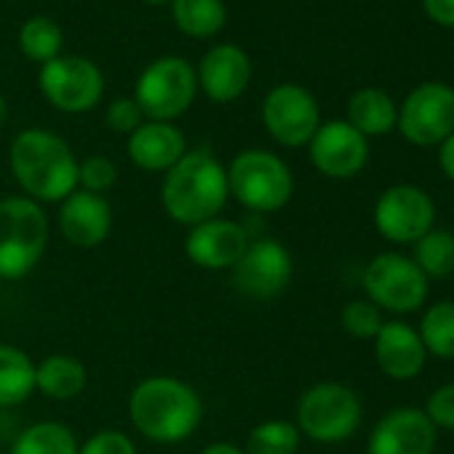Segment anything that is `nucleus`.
<instances>
[{
	"mask_svg": "<svg viewBox=\"0 0 454 454\" xmlns=\"http://www.w3.org/2000/svg\"><path fill=\"white\" fill-rule=\"evenodd\" d=\"M9 166L27 198L62 203L78 190V158L73 147L49 129H25L14 137Z\"/></svg>",
	"mask_w": 454,
	"mask_h": 454,
	"instance_id": "obj_1",
	"label": "nucleus"
},
{
	"mask_svg": "<svg viewBox=\"0 0 454 454\" xmlns=\"http://www.w3.org/2000/svg\"><path fill=\"white\" fill-rule=\"evenodd\" d=\"M227 198H231L227 166L206 147L187 150L163 174L160 203L176 224L195 227L219 216Z\"/></svg>",
	"mask_w": 454,
	"mask_h": 454,
	"instance_id": "obj_2",
	"label": "nucleus"
},
{
	"mask_svg": "<svg viewBox=\"0 0 454 454\" xmlns=\"http://www.w3.org/2000/svg\"><path fill=\"white\" fill-rule=\"evenodd\" d=\"M129 419L147 441L179 443L198 430L203 419V401L190 382L155 374L145 377L131 390Z\"/></svg>",
	"mask_w": 454,
	"mask_h": 454,
	"instance_id": "obj_3",
	"label": "nucleus"
},
{
	"mask_svg": "<svg viewBox=\"0 0 454 454\" xmlns=\"http://www.w3.org/2000/svg\"><path fill=\"white\" fill-rule=\"evenodd\" d=\"M51 224L41 203L27 195L0 200V281H20L30 276L46 249Z\"/></svg>",
	"mask_w": 454,
	"mask_h": 454,
	"instance_id": "obj_4",
	"label": "nucleus"
},
{
	"mask_svg": "<svg viewBox=\"0 0 454 454\" xmlns=\"http://www.w3.org/2000/svg\"><path fill=\"white\" fill-rule=\"evenodd\" d=\"M227 187L244 208L254 214L281 211L294 195V174L284 158L270 150H241L227 166Z\"/></svg>",
	"mask_w": 454,
	"mask_h": 454,
	"instance_id": "obj_5",
	"label": "nucleus"
},
{
	"mask_svg": "<svg viewBox=\"0 0 454 454\" xmlns=\"http://www.w3.org/2000/svg\"><path fill=\"white\" fill-rule=\"evenodd\" d=\"M294 425L318 443H340L361 425V398L342 382H316L300 395Z\"/></svg>",
	"mask_w": 454,
	"mask_h": 454,
	"instance_id": "obj_6",
	"label": "nucleus"
},
{
	"mask_svg": "<svg viewBox=\"0 0 454 454\" xmlns=\"http://www.w3.org/2000/svg\"><path fill=\"white\" fill-rule=\"evenodd\" d=\"M198 94L195 67L182 57H160L150 62L134 89V102L147 121L171 123L184 115Z\"/></svg>",
	"mask_w": 454,
	"mask_h": 454,
	"instance_id": "obj_7",
	"label": "nucleus"
},
{
	"mask_svg": "<svg viewBox=\"0 0 454 454\" xmlns=\"http://www.w3.org/2000/svg\"><path fill=\"white\" fill-rule=\"evenodd\" d=\"M364 292L366 300L374 302L380 310L390 313H414L425 305L430 281L425 273L398 252L377 254L364 270Z\"/></svg>",
	"mask_w": 454,
	"mask_h": 454,
	"instance_id": "obj_8",
	"label": "nucleus"
},
{
	"mask_svg": "<svg viewBox=\"0 0 454 454\" xmlns=\"http://www.w3.org/2000/svg\"><path fill=\"white\" fill-rule=\"evenodd\" d=\"M41 94L62 113L78 115L89 113L99 105L105 94V78L102 70L75 54H59L57 59L41 65L38 73Z\"/></svg>",
	"mask_w": 454,
	"mask_h": 454,
	"instance_id": "obj_9",
	"label": "nucleus"
},
{
	"mask_svg": "<svg viewBox=\"0 0 454 454\" xmlns=\"http://www.w3.org/2000/svg\"><path fill=\"white\" fill-rule=\"evenodd\" d=\"M294 276V260L289 249L273 239L249 241L244 257L231 270V281L247 300L268 302L286 292Z\"/></svg>",
	"mask_w": 454,
	"mask_h": 454,
	"instance_id": "obj_10",
	"label": "nucleus"
},
{
	"mask_svg": "<svg viewBox=\"0 0 454 454\" xmlns=\"http://www.w3.org/2000/svg\"><path fill=\"white\" fill-rule=\"evenodd\" d=\"M433 198L414 184H393L374 203V227L390 244H414L433 231Z\"/></svg>",
	"mask_w": 454,
	"mask_h": 454,
	"instance_id": "obj_11",
	"label": "nucleus"
},
{
	"mask_svg": "<svg viewBox=\"0 0 454 454\" xmlns=\"http://www.w3.org/2000/svg\"><path fill=\"white\" fill-rule=\"evenodd\" d=\"M262 123L278 145L302 147L310 145L313 134L318 131L321 110L308 89L297 83H281L270 89L262 102Z\"/></svg>",
	"mask_w": 454,
	"mask_h": 454,
	"instance_id": "obj_12",
	"label": "nucleus"
},
{
	"mask_svg": "<svg viewBox=\"0 0 454 454\" xmlns=\"http://www.w3.org/2000/svg\"><path fill=\"white\" fill-rule=\"evenodd\" d=\"M398 129L417 147L449 139L454 134V89L443 83L417 86L398 113Z\"/></svg>",
	"mask_w": 454,
	"mask_h": 454,
	"instance_id": "obj_13",
	"label": "nucleus"
},
{
	"mask_svg": "<svg viewBox=\"0 0 454 454\" xmlns=\"http://www.w3.org/2000/svg\"><path fill=\"white\" fill-rule=\"evenodd\" d=\"M249 241L252 239L244 224L214 216L190 227L184 239V254L195 268L203 270H233L244 257Z\"/></svg>",
	"mask_w": 454,
	"mask_h": 454,
	"instance_id": "obj_14",
	"label": "nucleus"
},
{
	"mask_svg": "<svg viewBox=\"0 0 454 454\" xmlns=\"http://www.w3.org/2000/svg\"><path fill=\"white\" fill-rule=\"evenodd\" d=\"M310 160L329 179H350L366 166L369 142L348 121H329L310 139Z\"/></svg>",
	"mask_w": 454,
	"mask_h": 454,
	"instance_id": "obj_15",
	"label": "nucleus"
},
{
	"mask_svg": "<svg viewBox=\"0 0 454 454\" xmlns=\"http://www.w3.org/2000/svg\"><path fill=\"white\" fill-rule=\"evenodd\" d=\"M57 227L70 247L97 249L113 233V206L105 195L78 187L59 203Z\"/></svg>",
	"mask_w": 454,
	"mask_h": 454,
	"instance_id": "obj_16",
	"label": "nucleus"
},
{
	"mask_svg": "<svg viewBox=\"0 0 454 454\" xmlns=\"http://www.w3.org/2000/svg\"><path fill=\"white\" fill-rule=\"evenodd\" d=\"M435 433L422 409L401 406L372 427L366 454H433Z\"/></svg>",
	"mask_w": 454,
	"mask_h": 454,
	"instance_id": "obj_17",
	"label": "nucleus"
},
{
	"mask_svg": "<svg viewBox=\"0 0 454 454\" xmlns=\"http://www.w3.org/2000/svg\"><path fill=\"white\" fill-rule=\"evenodd\" d=\"M198 89L216 105L236 102L252 81V59L236 43H219L198 65Z\"/></svg>",
	"mask_w": 454,
	"mask_h": 454,
	"instance_id": "obj_18",
	"label": "nucleus"
},
{
	"mask_svg": "<svg viewBox=\"0 0 454 454\" xmlns=\"http://www.w3.org/2000/svg\"><path fill=\"white\" fill-rule=\"evenodd\" d=\"M126 153L137 168L150 174H166L187 153V139L174 123L145 121L134 134H129Z\"/></svg>",
	"mask_w": 454,
	"mask_h": 454,
	"instance_id": "obj_19",
	"label": "nucleus"
},
{
	"mask_svg": "<svg viewBox=\"0 0 454 454\" xmlns=\"http://www.w3.org/2000/svg\"><path fill=\"white\" fill-rule=\"evenodd\" d=\"M374 358L390 380H414L425 369L427 350L414 326L403 321H385L374 337Z\"/></svg>",
	"mask_w": 454,
	"mask_h": 454,
	"instance_id": "obj_20",
	"label": "nucleus"
},
{
	"mask_svg": "<svg viewBox=\"0 0 454 454\" xmlns=\"http://www.w3.org/2000/svg\"><path fill=\"white\" fill-rule=\"evenodd\" d=\"M89 385V372L81 358L54 353L35 364V390L51 401H73Z\"/></svg>",
	"mask_w": 454,
	"mask_h": 454,
	"instance_id": "obj_21",
	"label": "nucleus"
},
{
	"mask_svg": "<svg viewBox=\"0 0 454 454\" xmlns=\"http://www.w3.org/2000/svg\"><path fill=\"white\" fill-rule=\"evenodd\" d=\"M35 393V361L17 345L0 342V409L25 403Z\"/></svg>",
	"mask_w": 454,
	"mask_h": 454,
	"instance_id": "obj_22",
	"label": "nucleus"
},
{
	"mask_svg": "<svg viewBox=\"0 0 454 454\" xmlns=\"http://www.w3.org/2000/svg\"><path fill=\"white\" fill-rule=\"evenodd\" d=\"M348 123L364 137H382L398 123V110L385 91L361 89L348 102Z\"/></svg>",
	"mask_w": 454,
	"mask_h": 454,
	"instance_id": "obj_23",
	"label": "nucleus"
},
{
	"mask_svg": "<svg viewBox=\"0 0 454 454\" xmlns=\"http://www.w3.org/2000/svg\"><path fill=\"white\" fill-rule=\"evenodd\" d=\"M9 454H78V441L65 422L41 419L17 435Z\"/></svg>",
	"mask_w": 454,
	"mask_h": 454,
	"instance_id": "obj_24",
	"label": "nucleus"
},
{
	"mask_svg": "<svg viewBox=\"0 0 454 454\" xmlns=\"http://www.w3.org/2000/svg\"><path fill=\"white\" fill-rule=\"evenodd\" d=\"M171 17L190 38H211L227 22L222 0H171Z\"/></svg>",
	"mask_w": 454,
	"mask_h": 454,
	"instance_id": "obj_25",
	"label": "nucleus"
},
{
	"mask_svg": "<svg viewBox=\"0 0 454 454\" xmlns=\"http://www.w3.org/2000/svg\"><path fill=\"white\" fill-rule=\"evenodd\" d=\"M411 262L425 273V278L454 276V233L443 227H433L419 241H414Z\"/></svg>",
	"mask_w": 454,
	"mask_h": 454,
	"instance_id": "obj_26",
	"label": "nucleus"
},
{
	"mask_svg": "<svg viewBox=\"0 0 454 454\" xmlns=\"http://www.w3.org/2000/svg\"><path fill=\"white\" fill-rule=\"evenodd\" d=\"M425 350L435 358H454V302H433L417 329Z\"/></svg>",
	"mask_w": 454,
	"mask_h": 454,
	"instance_id": "obj_27",
	"label": "nucleus"
},
{
	"mask_svg": "<svg viewBox=\"0 0 454 454\" xmlns=\"http://www.w3.org/2000/svg\"><path fill=\"white\" fill-rule=\"evenodd\" d=\"M62 27L49 17H33L20 30V49L33 62H51L62 54Z\"/></svg>",
	"mask_w": 454,
	"mask_h": 454,
	"instance_id": "obj_28",
	"label": "nucleus"
},
{
	"mask_svg": "<svg viewBox=\"0 0 454 454\" xmlns=\"http://www.w3.org/2000/svg\"><path fill=\"white\" fill-rule=\"evenodd\" d=\"M302 433L289 419H265L260 422L249 438L244 454H297Z\"/></svg>",
	"mask_w": 454,
	"mask_h": 454,
	"instance_id": "obj_29",
	"label": "nucleus"
},
{
	"mask_svg": "<svg viewBox=\"0 0 454 454\" xmlns=\"http://www.w3.org/2000/svg\"><path fill=\"white\" fill-rule=\"evenodd\" d=\"M342 329L356 340H374L382 329V310L369 300H353L342 308Z\"/></svg>",
	"mask_w": 454,
	"mask_h": 454,
	"instance_id": "obj_30",
	"label": "nucleus"
},
{
	"mask_svg": "<svg viewBox=\"0 0 454 454\" xmlns=\"http://www.w3.org/2000/svg\"><path fill=\"white\" fill-rule=\"evenodd\" d=\"M118 182V166L105 155H89L78 160V187L105 195Z\"/></svg>",
	"mask_w": 454,
	"mask_h": 454,
	"instance_id": "obj_31",
	"label": "nucleus"
},
{
	"mask_svg": "<svg viewBox=\"0 0 454 454\" xmlns=\"http://www.w3.org/2000/svg\"><path fill=\"white\" fill-rule=\"evenodd\" d=\"M78 454H137V446L123 430L105 427L78 443Z\"/></svg>",
	"mask_w": 454,
	"mask_h": 454,
	"instance_id": "obj_32",
	"label": "nucleus"
},
{
	"mask_svg": "<svg viewBox=\"0 0 454 454\" xmlns=\"http://www.w3.org/2000/svg\"><path fill=\"white\" fill-rule=\"evenodd\" d=\"M145 121H147L145 113L139 110V105L131 97H118L105 110V123L118 134H134Z\"/></svg>",
	"mask_w": 454,
	"mask_h": 454,
	"instance_id": "obj_33",
	"label": "nucleus"
},
{
	"mask_svg": "<svg viewBox=\"0 0 454 454\" xmlns=\"http://www.w3.org/2000/svg\"><path fill=\"white\" fill-rule=\"evenodd\" d=\"M425 417L433 422V427L438 430H454V382H446L441 387H435L427 401H425Z\"/></svg>",
	"mask_w": 454,
	"mask_h": 454,
	"instance_id": "obj_34",
	"label": "nucleus"
},
{
	"mask_svg": "<svg viewBox=\"0 0 454 454\" xmlns=\"http://www.w3.org/2000/svg\"><path fill=\"white\" fill-rule=\"evenodd\" d=\"M422 4L433 22L443 27H454V0H422Z\"/></svg>",
	"mask_w": 454,
	"mask_h": 454,
	"instance_id": "obj_35",
	"label": "nucleus"
},
{
	"mask_svg": "<svg viewBox=\"0 0 454 454\" xmlns=\"http://www.w3.org/2000/svg\"><path fill=\"white\" fill-rule=\"evenodd\" d=\"M438 160H441L443 174H446L449 179H454V134H451L449 139L441 142V155H438Z\"/></svg>",
	"mask_w": 454,
	"mask_h": 454,
	"instance_id": "obj_36",
	"label": "nucleus"
},
{
	"mask_svg": "<svg viewBox=\"0 0 454 454\" xmlns=\"http://www.w3.org/2000/svg\"><path fill=\"white\" fill-rule=\"evenodd\" d=\"M198 454H244V449H239V446L231 443V441H214V443L203 446Z\"/></svg>",
	"mask_w": 454,
	"mask_h": 454,
	"instance_id": "obj_37",
	"label": "nucleus"
},
{
	"mask_svg": "<svg viewBox=\"0 0 454 454\" xmlns=\"http://www.w3.org/2000/svg\"><path fill=\"white\" fill-rule=\"evenodd\" d=\"M6 118H9V105H6V99H4V94H0V129H4V123H6Z\"/></svg>",
	"mask_w": 454,
	"mask_h": 454,
	"instance_id": "obj_38",
	"label": "nucleus"
},
{
	"mask_svg": "<svg viewBox=\"0 0 454 454\" xmlns=\"http://www.w3.org/2000/svg\"><path fill=\"white\" fill-rule=\"evenodd\" d=\"M145 4H150V6H160V4H168V0H145Z\"/></svg>",
	"mask_w": 454,
	"mask_h": 454,
	"instance_id": "obj_39",
	"label": "nucleus"
},
{
	"mask_svg": "<svg viewBox=\"0 0 454 454\" xmlns=\"http://www.w3.org/2000/svg\"><path fill=\"white\" fill-rule=\"evenodd\" d=\"M0 454H4V451H0Z\"/></svg>",
	"mask_w": 454,
	"mask_h": 454,
	"instance_id": "obj_40",
	"label": "nucleus"
}]
</instances>
